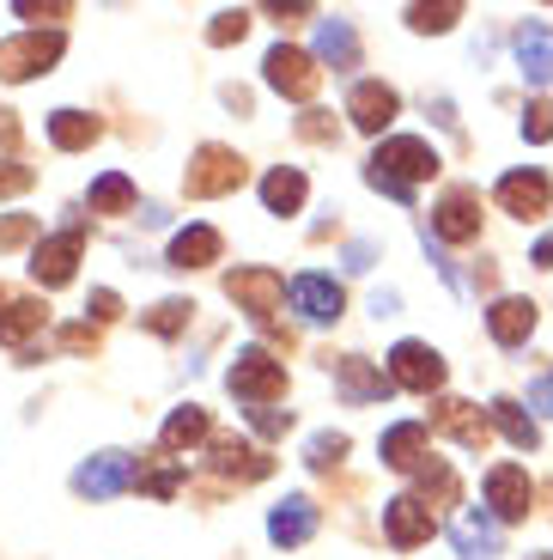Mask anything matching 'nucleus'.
<instances>
[{"label":"nucleus","mask_w":553,"mask_h":560,"mask_svg":"<svg viewBox=\"0 0 553 560\" xmlns=\"http://www.w3.org/2000/svg\"><path fill=\"white\" fill-rule=\"evenodd\" d=\"M426 177H438V153L420 135H389L372 153V165H365V183L389 201H414V183Z\"/></svg>","instance_id":"nucleus-1"},{"label":"nucleus","mask_w":553,"mask_h":560,"mask_svg":"<svg viewBox=\"0 0 553 560\" xmlns=\"http://www.w3.org/2000/svg\"><path fill=\"white\" fill-rule=\"evenodd\" d=\"M225 384H232L237 402H249V408H274L280 396H286V365H280L268 348H244V353L232 360V372H225Z\"/></svg>","instance_id":"nucleus-2"},{"label":"nucleus","mask_w":553,"mask_h":560,"mask_svg":"<svg viewBox=\"0 0 553 560\" xmlns=\"http://www.w3.org/2000/svg\"><path fill=\"white\" fill-rule=\"evenodd\" d=\"M244 177H249V159L232 153V147H220V140H208V147L189 159V177H183V189H189L195 201H213V196H232V189H244Z\"/></svg>","instance_id":"nucleus-3"},{"label":"nucleus","mask_w":553,"mask_h":560,"mask_svg":"<svg viewBox=\"0 0 553 560\" xmlns=\"http://www.w3.org/2000/svg\"><path fill=\"white\" fill-rule=\"evenodd\" d=\"M61 49H68L61 31H25V37H7V43H0V80H7V85L37 80V73H49L61 61Z\"/></svg>","instance_id":"nucleus-4"},{"label":"nucleus","mask_w":553,"mask_h":560,"mask_svg":"<svg viewBox=\"0 0 553 560\" xmlns=\"http://www.w3.org/2000/svg\"><path fill=\"white\" fill-rule=\"evenodd\" d=\"M225 299H232L237 311H249L256 323H274V311L286 305V280L274 275V268H232L225 275Z\"/></svg>","instance_id":"nucleus-5"},{"label":"nucleus","mask_w":553,"mask_h":560,"mask_svg":"<svg viewBox=\"0 0 553 560\" xmlns=\"http://www.w3.org/2000/svg\"><path fill=\"white\" fill-rule=\"evenodd\" d=\"M262 80L274 85L280 98L310 104V98H317V85H322V68L305 56V49H292V43H274V49H268V61H262Z\"/></svg>","instance_id":"nucleus-6"},{"label":"nucleus","mask_w":553,"mask_h":560,"mask_svg":"<svg viewBox=\"0 0 553 560\" xmlns=\"http://www.w3.org/2000/svg\"><path fill=\"white\" fill-rule=\"evenodd\" d=\"M389 384H401V390H414V396L444 390V353L426 348V341H396L389 348Z\"/></svg>","instance_id":"nucleus-7"},{"label":"nucleus","mask_w":553,"mask_h":560,"mask_svg":"<svg viewBox=\"0 0 553 560\" xmlns=\"http://www.w3.org/2000/svg\"><path fill=\"white\" fill-rule=\"evenodd\" d=\"M432 530H438V505H432L426 493H396V500L384 505L389 548H420V542H432Z\"/></svg>","instance_id":"nucleus-8"},{"label":"nucleus","mask_w":553,"mask_h":560,"mask_svg":"<svg viewBox=\"0 0 553 560\" xmlns=\"http://www.w3.org/2000/svg\"><path fill=\"white\" fill-rule=\"evenodd\" d=\"M208 469H213L208 493H225V488H244V481H262L268 469H274V457L256 451V445H237V439H213Z\"/></svg>","instance_id":"nucleus-9"},{"label":"nucleus","mask_w":553,"mask_h":560,"mask_svg":"<svg viewBox=\"0 0 553 560\" xmlns=\"http://www.w3.org/2000/svg\"><path fill=\"white\" fill-rule=\"evenodd\" d=\"M486 505H493L498 524H523L529 505H536V481H529L523 463H493L486 469Z\"/></svg>","instance_id":"nucleus-10"},{"label":"nucleus","mask_w":553,"mask_h":560,"mask_svg":"<svg viewBox=\"0 0 553 560\" xmlns=\"http://www.w3.org/2000/svg\"><path fill=\"white\" fill-rule=\"evenodd\" d=\"M140 463L128 457V451H97V457H85L80 469H73V493H85V500H110V493L134 488Z\"/></svg>","instance_id":"nucleus-11"},{"label":"nucleus","mask_w":553,"mask_h":560,"mask_svg":"<svg viewBox=\"0 0 553 560\" xmlns=\"http://www.w3.org/2000/svg\"><path fill=\"white\" fill-rule=\"evenodd\" d=\"M80 250H85V225H68L56 238H43L37 250H31V280H37V287H68L73 268H80Z\"/></svg>","instance_id":"nucleus-12"},{"label":"nucleus","mask_w":553,"mask_h":560,"mask_svg":"<svg viewBox=\"0 0 553 560\" xmlns=\"http://www.w3.org/2000/svg\"><path fill=\"white\" fill-rule=\"evenodd\" d=\"M481 196H474V189H450V196L438 201V208H432V238L438 244H469V238H481Z\"/></svg>","instance_id":"nucleus-13"},{"label":"nucleus","mask_w":553,"mask_h":560,"mask_svg":"<svg viewBox=\"0 0 553 560\" xmlns=\"http://www.w3.org/2000/svg\"><path fill=\"white\" fill-rule=\"evenodd\" d=\"M286 305L305 323H334L346 311V293H341V280H329V275H292L286 280Z\"/></svg>","instance_id":"nucleus-14"},{"label":"nucleus","mask_w":553,"mask_h":560,"mask_svg":"<svg viewBox=\"0 0 553 560\" xmlns=\"http://www.w3.org/2000/svg\"><path fill=\"white\" fill-rule=\"evenodd\" d=\"M432 433H450L462 451H486L493 420H486L474 402H462V396H438V402H432Z\"/></svg>","instance_id":"nucleus-15"},{"label":"nucleus","mask_w":553,"mask_h":560,"mask_svg":"<svg viewBox=\"0 0 553 560\" xmlns=\"http://www.w3.org/2000/svg\"><path fill=\"white\" fill-rule=\"evenodd\" d=\"M493 196H498V208L517 213V220H541V213L553 208V183H548V171H505Z\"/></svg>","instance_id":"nucleus-16"},{"label":"nucleus","mask_w":553,"mask_h":560,"mask_svg":"<svg viewBox=\"0 0 553 560\" xmlns=\"http://www.w3.org/2000/svg\"><path fill=\"white\" fill-rule=\"evenodd\" d=\"M396 110H401V92L384 85V80H360L353 92H346V116H353L360 135H384V128L396 122Z\"/></svg>","instance_id":"nucleus-17"},{"label":"nucleus","mask_w":553,"mask_h":560,"mask_svg":"<svg viewBox=\"0 0 553 560\" xmlns=\"http://www.w3.org/2000/svg\"><path fill=\"white\" fill-rule=\"evenodd\" d=\"M334 365V384H341V396L346 402H384L396 384H389V372H377L365 353H341V360H329Z\"/></svg>","instance_id":"nucleus-18"},{"label":"nucleus","mask_w":553,"mask_h":560,"mask_svg":"<svg viewBox=\"0 0 553 560\" xmlns=\"http://www.w3.org/2000/svg\"><path fill=\"white\" fill-rule=\"evenodd\" d=\"M426 439H432V427H426V420H396V427H389V433L377 439V451H384V463H389V469H401V476H414L420 463L432 457V451H426Z\"/></svg>","instance_id":"nucleus-19"},{"label":"nucleus","mask_w":553,"mask_h":560,"mask_svg":"<svg viewBox=\"0 0 553 560\" xmlns=\"http://www.w3.org/2000/svg\"><path fill=\"white\" fill-rule=\"evenodd\" d=\"M268 536H274L280 548H305L310 536H317V505H310L305 493H286V500L268 512Z\"/></svg>","instance_id":"nucleus-20"},{"label":"nucleus","mask_w":553,"mask_h":560,"mask_svg":"<svg viewBox=\"0 0 553 560\" xmlns=\"http://www.w3.org/2000/svg\"><path fill=\"white\" fill-rule=\"evenodd\" d=\"M486 336H493L498 348H523V341L536 336V299H493Z\"/></svg>","instance_id":"nucleus-21"},{"label":"nucleus","mask_w":553,"mask_h":560,"mask_svg":"<svg viewBox=\"0 0 553 560\" xmlns=\"http://www.w3.org/2000/svg\"><path fill=\"white\" fill-rule=\"evenodd\" d=\"M450 542H457L462 560H493L498 555V518L481 512V505H469V512L450 524Z\"/></svg>","instance_id":"nucleus-22"},{"label":"nucleus","mask_w":553,"mask_h":560,"mask_svg":"<svg viewBox=\"0 0 553 560\" xmlns=\"http://www.w3.org/2000/svg\"><path fill=\"white\" fill-rule=\"evenodd\" d=\"M220 250H225V238L213 225H183L177 238H170L165 262L170 268H208V262H220Z\"/></svg>","instance_id":"nucleus-23"},{"label":"nucleus","mask_w":553,"mask_h":560,"mask_svg":"<svg viewBox=\"0 0 553 560\" xmlns=\"http://www.w3.org/2000/svg\"><path fill=\"white\" fill-rule=\"evenodd\" d=\"M517 68H523L529 85H553V31L548 25L517 31Z\"/></svg>","instance_id":"nucleus-24"},{"label":"nucleus","mask_w":553,"mask_h":560,"mask_svg":"<svg viewBox=\"0 0 553 560\" xmlns=\"http://www.w3.org/2000/svg\"><path fill=\"white\" fill-rule=\"evenodd\" d=\"M201 439H213V420H208V408H177V415L165 420V433H158V451L165 457H183V451H195Z\"/></svg>","instance_id":"nucleus-25"},{"label":"nucleus","mask_w":553,"mask_h":560,"mask_svg":"<svg viewBox=\"0 0 553 560\" xmlns=\"http://www.w3.org/2000/svg\"><path fill=\"white\" fill-rule=\"evenodd\" d=\"M43 323H49V305H37V299H7L0 305V341L13 353H25V341L37 336Z\"/></svg>","instance_id":"nucleus-26"},{"label":"nucleus","mask_w":553,"mask_h":560,"mask_svg":"<svg viewBox=\"0 0 553 560\" xmlns=\"http://www.w3.org/2000/svg\"><path fill=\"white\" fill-rule=\"evenodd\" d=\"M305 196H310L305 171L280 165V171H268V177H262V208H268V213H280V220H292V213L305 208Z\"/></svg>","instance_id":"nucleus-27"},{"label":"nucleus","mask_w":553,"mask_h":560,"mask_svg":"<svg viewBox=\"0 0 553 560\" xmlns=\"http://www.w3.org/2000/svg\"><path fill=\"white\" fill-rule=\"evenodd\" d=\"M97 135H104V122L85 116V110H56V116H49V140H56L61 153H85Z\"/></svg>","instance_id":"nucleus-28"},{"label":"nucleus","mask_w":553,"mask_h":560,"mask_svg":"<svg viewBox=\"0 0 553 560\" xmlns=\"http://www.w3.org/2000/svg\"><path fill=\"white\" fill-rule=\"evenodd\" d=\"M317 56L329 61V68H360V37H353L346 19H322L317 25Z\"/></svg>","instance_id":"nucleus-29"},{"label":"nucleus","mask_w":553,"mask_h":560,"mask_svg":"<svg viewBox=\"0 0 553 560\" xmlns=\"http://www.w3.org/2000/svg\"><path fill=\"white\" fill-rule=\"evenodd\" d=\"M493 427H498L505 439H511L517 451H536V445H541V427H536V420H529L523 408L511 402V396H493Z\"/></svg>","instance_id":"nucleus-30"},{"label":"nucleus","mask_w":553,"mask_h":560,"mask_svg":"<svg viewBox=\"0 0 553 560\" xmlns=\"http://www.w3.org/2000/svg\"><path fill=\"white\" fill-rule=\"evenodd\" d=\"M85 201H92V213H128V208H134V183H128L122 171H104Z\"/></svg>","instance_id":"nucleus-31"},{"label":"nucleus","mask_w":553,"mask_h":560,"mask_svg":"<svg viewBox=\"0 0 553 560\" xmlns=\"http://www.w3.org/2000/svg\"><path fill=\"white\" fill-rule=\"evenodd\" d=\"M189 317H195L189 299H158V305L146 311V329H153V336H183V329H189Z\"/></svg>","instance_id":"nucleus-32"},{"label":"nucleus","mask_w":553,"mask_h":560,"mask_svg":"<svg viewBox=\"0 0 553 560\" xmlns=\"http://www.w3.org/2000/svg\"><path fill=\"white\" fill-rule=\"evenodd\" d=\"M341 457H346V433H334V427H329V433H317V439L305 445V463H310V469H334Z\"/></svg>","instance_id":"nucleus-33"},{"label":"nucleus","mask_w":553,"mask_h":560,"mask_svg":"<svg viewBox=\"0 0 553 560\" xmlns=\"http://www.w3.org/2000/svg\"><path fill=\"white\" fill-rule=\"evenodd\" d=\"M134 481L153 493V500H170V493H177V481H183V463H158V469H146V463H140Z\"/></svg>","instance_id":"nucleus-34"},{"label":"nucleus","mask_w":553,"mask_h":560,"mask_svg":"<svg viewBox=\"0 0 553 560\" xmlns=\"http://www.w3.org/2000/svg\"><path fill=\"white\" fill-rule=\"evenodd\" d=\"M457 13H462L457 0H444V7H408V25H414V31H450V25H457Z\"/></svg>","instance_id":"nucleus-35"},{"label":"nucleus","mask_w":553,"mask_h":560,"mask_svg":"<svg viewBox=\"0 0 553 560\" xmlns=\"http://www.w3.org/2000/svg\"><path fill=\"white\" fill-rule=\"evenodd\" d=\"M244 31H249V13H220L208 25V43H213V49H225V43H244Z\"/></svg>","instance_id":"nucleus-36"},{"label":"nucleus","mask_w":553,"mask_h":560,"mask_svg":"<svg viewBox=\"0 0 553 560\" xmlns=\"http://www.w3.org/2000/svg\"><path fill=\"white\" fill-rule=\"evenodd\" d=\"M523 140H553V104H529L523 110Z\"/></svg>","instance_id":"nucleus-37"},{"label":"nucleus","mask_w":553,"mask_h":560,"mask_svg":"<svg viewBox=\"0 0 553 560\" xmlns=\"http://www.w3.org/2000/svg\"><path fill=\"white\" fill-rule=\"evenodd\" d=\"M249 420H256V433L262 439H280L292 427V408H249Z\"/></svg>","instance_id":"nucleus-38"},{"label":"nucleus","mask_w":553,"mask_h":560,"mask_svg":"<svg viewBox=\"0 0 553 560\" xmlns=\"http://www.w3.org/2000/svg\"><path fill=\"white\" fill-rule=\"evenodd\" d=\"M25 189H31V165L0 159V201H7V196H25Z\"/></svg>","instance_id":"nucleus-39"},{"label":"nucleus","mask_w":553,"mask_h":560,"mask_svg":"<svg viewBox=\"0 0 553 560\" xmlns=\"http://www.w3.org/2000/svg\"><path fill=\"white\" fill-rule=\"evenodd\" d=\"M61 348L68 353H97V329L92 323H68V329H61Z\"/></svg>","instance_id":"nucleus-40"},{"label":"nucleus","mask_w":553,"mask_h":560,"mask_svg":"<svg viewBox=\"0 0 553 560\" xmlns=\"http://www.w3.org/2000/svg\"><path fill=\"white\" fill-rule=\"evenodd\" d=\"M298 135L317 140V147H329V140H334V122H329L322 110H305V116H298Z\"/></svg>","instance_id":"nucleus-41"},{"label":"nucleus","mask_w":553,"mask_h":560,"mask_svg":"<svg viewBox=\"0 0 553 560\" xmlns=\"http://www.w3.org/2000/svg\"><path fill=\"white\" fill-rule=\"evenodd\" d=\"M85 311H92L97 323H116V317H122V299H116L110 287H97V293H92V305H85Z\"/></svg>","instance_id":"nucleus-42"},{"label":"nucleus","mask_w":553,"mask_h":560,"mask_svg":"<svg viewBox=\"0 0 553 560\" xmlns=\"http://www.w3.org/2000/svg\"><path fill=\"white\" fill-rule=\"evenodd\" d=\"M372 262H377V244H372V238H353V244H346V268H353V275H365Z\"/></svg>","instance_id":"nucleus-43"},{"label":"nucleus","mask_w":553,"mask_h":560,"mask_svg":"<svg viewBox=\"0 0 553 560\" xmlns=\"http://www.w3.org/2000/svg\"><path fill=\"white\" fill-rule=\"evenodd\" d=\"M529 408H536V415H553V372H541V378L529 384Z\"/></svg>","instance_id":"nucleus-44"},{"label":"nucleus","mask_w":553,"mask_h":560,"mask_svg":"<svg viewBox=\"0 0 553 560\" xmlns=\"http://www.w3.org/2000/svg\"><path fill=\"white\" fill-rule=\"evenodd\" d=\"M31 238V220H25V213H19V220H7V225H0V244H25Z\"/></svg>","instance_id":"nucleus-45"},{"label":"nucleus","mask_w":553,"mask_h":560,"mask_svg":"<svg viewBox=\"0 0 553 560\" xmlns=\"http://www.w3.org/2000/svg\"><path fill=\"white\" fill-rule=\"evenodd\" d=\"M13 13L19 19H68V7H31V0H19Z\"/></svg>","instance_id":"nucleus-46"},{"label":"nucleus","mask_w":553,"mask_h":560,"mask_svg":"<svg viewBox=\"0 0 553 560\" xmlns=\"http://www.w3.org/2000/svg\"><path fill=\"white\" fill-rule=\"evenodd\" d=\"M372 311H377V317H396L401 299H396V293H372Z\"/></svg>","instance_id":"nucleus-47"},{"label":"nucleus","mask_w":553,"mask_h":560,"mask_svg":"<svg viewBox=\"0 0 553 560\" xmlns=\"http://www.w3.org/2000/svg\"><path fill=\"white\" fill-rule=\"evenodd\" d=\"M536 268H553V238H541V244H536Z\"/></svg>","instance_id":"nucleus-48"},{"label":"nucleus","mask_w":553,"mask_h":560,"mask_svg":"<svg viewBox=\"0 0 553 560\" xmlns=\"http://www.w3.org/2000/svg\"><path fill=\"white\" fill-rule=\"evenodd\" d=\"M529 560H553V548H548V555H529Z\"/></svg>","instance_id":"nucleus-49"},{"label":"nucleus","mask_w":553,"mask_h":560,"mask_svg":"<svg viewBox=\"0 0 553 560\" xmlns=\"http://www.w3.org/2000/svg\"><path fill=\"white\" fill-rule=\"evenodd\" d=\"M0 305H7V293H0Z\"/></svg>","instance_id":"nucleus-50"}]
</instances>
